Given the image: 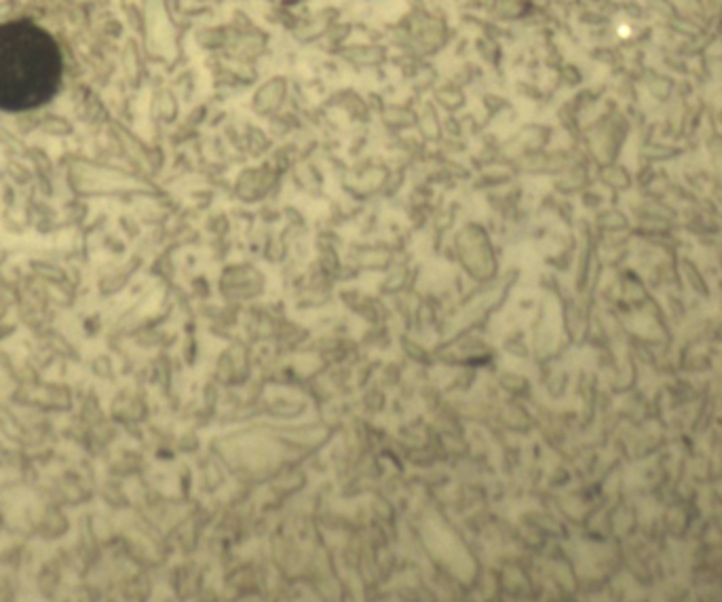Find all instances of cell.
<instances>
[{
  "mask_svg": "<svg viewBox=\"0 0 722 602\" xmlns=\"http://www.w3.org/2000/svg\"><path fill=\"white\" fill-rule=\"evenodd\" d=\"M62 79L64 55L45 28L26 20L0 24V110L41 108Z\"/></svg>",
  "mask_w": 722,
  "mask_h": 602,
  "instance_id": "cell-1",
  "label": "cell"
}]
</instances>
